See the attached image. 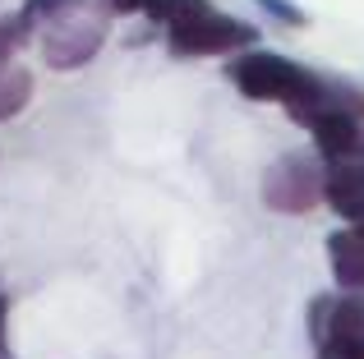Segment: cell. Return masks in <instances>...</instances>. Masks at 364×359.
Returning <instances> with one entry per match:
<instances>
[{
	"mask_svg": "<svg viewBox=\"0 0 364 359\" xmlns=\"http://www.w3.org/2000/svg\"><path fill=\"white\" fill-rule=\"evenodd\" d=\"M226 74L249 101H282V106L300 97L304 83L314 79V70H304V65L286 60L277 51H258V46H245V55H235L226 65Z\"/></svg>",
	"mask_w": 364,
	"mask_h": 359,
	"instance_id": "cell-3",
	"label": "cell"
},
{
	"mask_svg": "<svg viewBox=\"0 0 364 359\" xmlns=\"http://www.w3.org/2000/svg\"><path fill=\"white\" fill-rule=\"evenodd\" d=\"M0 359H14V350H9V304H5V295H0Z\"/></svg>",
	"mask_w": 364,
	"mask_h": 359,
	"instance_id": "cell-14",
	"label": "cell"
},
{
	"mask_svg": "<svg viewBox=\"0 0 364 359\" xmlns=\"http://www.w3.org/2000/svg\"><path fill=\"white\" fill-rule=\"evenodd\" d=\"M28 97H33V74L14 60L0 65V120H14L28 106Z\"/></svg>",
	"mask_w": 364,
	"mask_h": 359,
	"instance_id": "cell-9",
	"label": "cell"
},
{
	"mask_svg": "<svg viewBox=\"0 0 364 359\" xmlns=\"http://www.w3.org/2000/svg\"><path fill=\"white\" fill-rule=\"evenodd\" d=\"M318 359H364V341H355V346H318Z\"/></svg>",
	"mask_w": 364,
	"mask_h": 359,
	"instance_id": "cell-13",
	"label": "cell"
},
{
	"mask_svg": "<svg viewBox=\"0 0 364 359\" xmlns=\"http://www.w3.org/2000/svg\"><path fill=\"white\" fill-rule=\"evenodd\" d=\"M323 203H328L341 221L364 226V153L323 162Z\"/></svg>",
	"mask_w": 364,
	"mask_h": 359,
	"instance_id": "cell-6",
	"label": "cell"
},
{
	"mask_svg": "<svg viewBox=\"0 0 364 359\" xmlns=\"http://www.w3.org/2000/svg\"><path fill=\"white\" fill-rule=\"evenodd\" d=\"M263 14H272L277 23H286V28H309V14H304L295 0H254Z\"/></svg>",
	"mask_w": 364,
	"mask_h": 359,
	"instance_id": "cell-11",
	"label": "cell"
},
{
	"mask_svg": "<svg viewBox=\"0 0 364 359\" xmlns=\"http://www.w3.org/2000/svg\"><path fill=\"white\" fill-rule=\"evenodd\" d=\"M309 134H314V153H318L323 162L364 153V134H360V116L355 111H328V116H318L309 125Z\"/></svg>",
	"mask_w": 364,
	"mask_h": 359,
	"instance_id": "cell-7",
	"label": "cell"
},
{
	"mask_svg": "<svg viewBox=\"0 0 364 359\" xmlns=\"http://www.w3.org/2000/svg\"><path fill=\"white\" fill-rule=\"evenodd\" d=\"M254 42H258L254 23L231 18L213 5L189 14V18H180V23H166L171 55H185V60H198V55H231V51H245V46H254Z\"/></svg>",
	"mask_w": 364,
	"mask_h": 359,
	"instance_id": "cell-2",
	"label": "cell"
},
{
	"mask_svg": "<svg viewBox=\"0 0 364 359\" xmlns=\"http://www.w3.org/2000/svg\"><path fill=\"white\" fill-rule=\"evenodd\" d=\"M263 203L282 216H304L323 203V157L318 153H286L263 175Z\"/></svg>",
	"mask_w": 364,
	"mask_h": 359,
	"instance_id": "cell-4",
	"label": "cell"
},
{
	"mask_svg": "<svg viewBox=\"0 0 364 359\" xmlns=\"http://www.w3.org/2000/svg\"><path fill=\"white\" fill-rule=\"evenodd\" d=\"M314 346H355L364 341V290L346 295H318L309 304Z\"/></svg>",
	"mask_w": 364,
	"mask_h": 359,
	"instance_id": "cell-5",
	"label": "cell"
},
{
	"mask_svg": "<svg viewBox=\"0 0 364 359\" xmlns=\"http://www.w3.org/2000/svg\"><path fill=\"white\" fill-rule=\"evenodd\" d=\"M107 5H111V14H143V18H152L161 0H107Z\"/></svg>",
	"mask_w": 364,
	"mask_h": 359,
	"instance_id": "cell-12",
	"label": "cell"
},
{
	"mask_svg": "<svg viewBox=\"0 0 364 359\" xmlns=\"http://www.w3.org/2000/svg\"><path fill=\"white\" fill-rule=\"evenodd\" d=\"M328 258H332V277H337L341 290H364V226L350 221L346 231H332Z\"/></svg>",
	"mask_w": 364,
	"mask_h": 359,
	"instance_id": "cell-8",
	"label": "cell"
},
{
	"mask_svg": "<svg viewBox=\"0 0 364 359\" xmlns=\"http://www.w3.org/2000/svg\"><path fill=\"white\" fill-rule=\"evenodd\" d=\"M74 0H23V9H18V18H23L28 28H42V23H51L55 14H65V9H70Z\"/></svg>",
	"mask_w": 364,
	"mask_h": 359,
	"instance_id": "cell-10",
	"label": "cell"
},
{
	"mask_svg": "<svg viewBox=\"0 0 364 359\" xmlns=\"http://www.w3.org/2000/svg\"><path fill=\"white\" fill-rule=\"evenodd\" d=\"M111 28V5L107 0H74L65 14L42 23V60L51 70H83L92 55L102 51Z\"/></svg>",
	"mask_w": 364,
	"mask_h": 359,
	"instance_id": "cell-1",
	"label": "cell"
}]
</instances>
